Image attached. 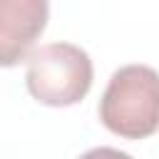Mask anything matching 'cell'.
<instances>
[{
  "label": "cell",
  "mask_w": 159,
  "mask_h": 159,
  "mask_svg": "<svg viewBox=\"0 0 159 159\" xmlns=\"http://www.w3.org/2000/svg\"><path fill=\"white\" fill-rule=\"evenodd\" d=\"M99 119L122 139L154 134L159 129V72L149 65L114 70L99 99Z\"/></svg>",
  "instance_id": "obj_1"
},
{
  "label": "cell",
  "mask_w": 159,
  "mask_h": 159,
  "mask_svg": "<svg viewBox=\"0 0 159 159\" xmlns=\"http://www.w3.org/2000/svg\"><path fill=\"white\" fill-rule=\"evenodd\" d=\"M92 60L72 42H50L30 52L25 84L47 107H70L87 97L92 87Z\"/></svg>",
  "instance_id": "obj_2"
},
{
  "label": "cell",
  "mask_w": 159,
  "mask_h": 159,
  "mask_svg": "<svg viewBox=\"0 0 159 159\" xmlns=\"http://www.w3.org/2000/svg\"><path fill=\"white\" fill-rule=\"evenodd\" d=\"M47 17L45 0H0V67H15L30 57Z\"/></svg>",
  "instance_id": "obj_3"
},
{
  "label": "cell",
  "mask_w": 159,
  "mask_h": 159,
  "mask_svg": "<svg viewBox=\"0 0 159 159\" xmlns=\"http://www.w3.org/2000/svg\"><path fill=\"white\" fill-rule=\"evenodd\" d=\"M80 159H132V154L119 152V149H114V147H94V149L84 152Z\"/></svg>",
  "instance_id": "obj_4"
}]
</instances>
